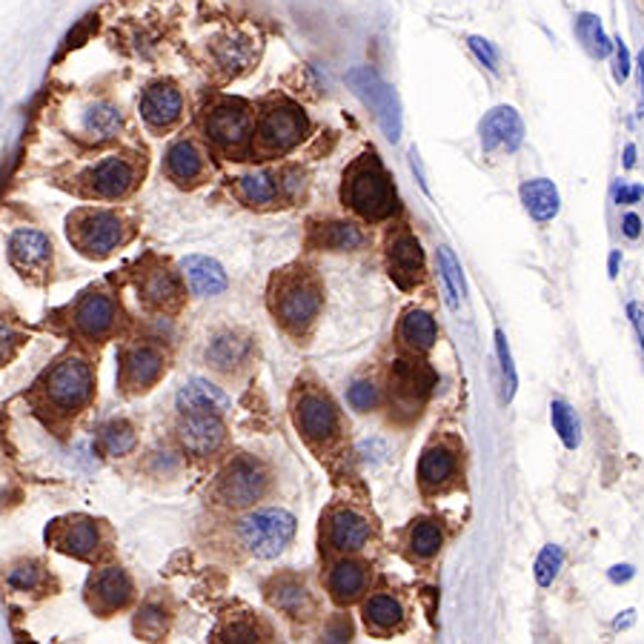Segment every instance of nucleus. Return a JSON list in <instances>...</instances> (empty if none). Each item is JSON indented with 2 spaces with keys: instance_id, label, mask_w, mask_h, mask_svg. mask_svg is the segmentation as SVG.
Wrapping results in <instances>:
<instances>
[{
  "instance_id": "393cba45",
  "label": "nucleus",
  "mask_w": 644,
  "mask_h": 644,
  "mask_svg": "<svg viewBox=\"0 0 644 644\" xmlns=\"http://www.w3.org/2000/svg\"><path fill=\"white\" fill-rule=\"evenodd\" d=\"M180 270H184L186 286L193 290V295H201V299L221 295L226 290V284H230L224 266L215 258H209V255H186V258L180 261Z\"/></svg>"
},
{
  "instance_id": "20e7f679",
  "label": "nucleus",
  "mask_w": 644,
  "mask_h": 644,
  "mask_svg": "<svg viewBox=\"0 0 644 644\" xmlns=\"http://www.w3.org/2000/svg\"><path fill=\"white\" fill-rule=\"evenodd\" d=\"M321 306H324V293H321L319 281L304 273L286 275L279 284V290H275V315L295 335H301V332H306L315 324V319L321 315Z\"/></svg>"
},
{
  "instance_id": "13d9d810",
  "label": "nucleus",
  "mask_w": 644,
  "mask_h": 644,
  "mask_svg": "<svg viewBox=\"0 0 644 644\" xmlns=\"http://www.w3.org/2000/svg\"><path fill=\"white\" fill-rule=\"evenodd\" d=\"M633 576V567L631 565H622V567H613L611 570V578L613 582H627V578Z\"/></svg>"
},
{
  "instance_id": "49530a36",
  "label": "nucleus",
  "mask_w": 644,
  "mask_h": 644,
  "mask_svg": "<svg viewBox=\"0 0 644 644\" xmlns=\"http://www.w3.org/2000/svg\"><path fill=\"white\" fill-rule=\"evenodd\" d=\"M379 387L372 384V381H355V384L347 390V401L352 404V410L359 412H370L379 407Z\"/></svg>"
},
{
  "instance_id": "a878e982",
  "label": "nucleus",
  "mask_w": 644,
  "mask_h": 644,
  "mask_svg": "<svg viewBox=\"0 0 644 644\" xmlns=\"http://www.w3.org/2000/svg\"><path fill=\"white\" fill-rule=\"evenodd\" d=\"M178 410L180 412H224L230 410V396L213 381L189 379L178 390Z\"/></svg>"
},
{
  "instance_id": "c85d7f7f",
  "label": "nucleus",
  "mask_w": 644,
  "mask_h": 644,
  "mask_svg": "<svg viewBox=\"0 0 644 644\" xmlns=\"http://www.w3.org/2000/svg\"><path fill=\"white\" fill-rule=\"evenodd\" d=\"M518 195H521V204H525L527 215H530L533 221H538V224H547V221L556 218L558 206H562L556 184L547 178L525 180Z\"/></svg>"
},
{
  "instance_id": "bb28decb",
  "label": "nucleus",
  "mask_w": 644,
  "mask_h": 644,
  "mask_svg": "<svg viewBox=\"0 0 644 644\" xmlns=\"http://www.w3.org/2000/svg\"><path fill=\"white\" fill-rule=\"evenodd\" d=\"M399 341L416 355H425L439 341V326L436 319L425 310H407L404 319L399 321Z\"/></svg>"
},
{
  "instance_id": "f8f14e48",
  "label": "nucleus",
  "mask_w": 644,
  "mask_h": 644,
  "mask_svg": "<svg viewBox=\"0 0 644 644\" xmlns=\"http://www.w3.org/2000/svg\"><path fill=\"white\" fill-rule=\"evenodd\" d=\"M9 261L23 279L40 281L52 270V241L40 230L20 226L9 235Z\"/></svg>"
},
{
  "instance_id": "8fccbe9b",
  "label": "nucleus",
  "mask_w": 644,
  "mask_h": 644,
  "mask_svg": "<svg viewBox=\"0 0 644 644\" xmlns=\"http://www.w3.org/2000/svg\"><path fill=\"white\" fill-rule=\"evenodd\" d=\"M218 636H221V642H261V633L253 622H250V625H244V622H233V625H226Z\"/></svg>"
},
{
  "instance_id": "ea45409f",
  "label": "nucleus",
  "mask_w": 644,
  "mask_h": 644,
  "mask_svg": "<svg viewBox=\"0 0 644 644\" xmlns=\"http://www.w3.org/2000/svg\"><path fill=\"white\" fill-rule=\"evenodd\" d=\"M135 445H138V436H135L129 421H113V425H107L104 432H100V447H104V452L113 456V459L129 456V452L135 450Z\"/></svg>"
},
{
  "instance_id": "2eb2a0df",
  "label": "nucleus",
  "mask_w": 644,
  "mask_h": 644,
  "mask_svg": "<svg viewBox=\"0 0 644 644\" xmlns=\"http://www.w3.org/2000/svg\"><path fill=\"white\" fill-rule=\"evenodd\" d=\"M178 439L184 450L195 459L213 456L226 439L224 421L218 419V412H184V421L178 425Z\"/></svg>"
},
{
  "instance_id": "bf43d9fd",
  "label": "nucleus",
  "mask_w": 644,
  "mask_h": 644,
  "mask_svg": "<svg viewBox=\"0 0 644 644\" xmlns=\"http://www.w3.org/2000/svg\"><path fill=\"white\" fill-rule=\"evenodd\" d=\"M633 164H636V147H633V144H631V147L625 149V166H627V169H631Z\"/></svg>"
},
{
  "instance_id": "7ed1b4c3",
  "label": "nucleus",
  "mask_w": 644,
  "mask_h": 644,
  "mask_svg": "<svg viewBox=\"0 0 644 644\" xmlns=\"http://www.w3.org/2000/svg\"><path fill=\"white\" fill-rule=\"evenodd\" d=\"M43 399L47 407L58 416H75L92 401L95 392V375L87 359L80 355H69V359L58 361L43 379Z\"/></svg>"
},
{
  "instance_id": "423d86ee",
  "label": "nucleus",
  "mask_w": 644,
  "mask_h": 644,
  "mask_svg": "<svg viewBox=\"0 0 644 644\" xmlns=\"http://www.w3.org/2000/svg\"><path fill=\"white\" fill-rule=\"evenodd\" d=\"M310 135V118L290 100H279L261 113L255 124V144L264 155H284L295 149Z\"/></svg>"
},
{
  "instance_id": "4468645a",
  "label": "nucleus",
  "mask_w": 644,
  "mask_h": 644,
  "mask_svg": "<svg viewBox=\"0 0 644 644\" xmlns=\"http://www.w3.org/2000/svg\"><path fill=\"white\" fill-rule=\"evenodd\" d=\"M387 270L401 290H412L425 279V250L410 230H399L387 241Z\"/></svg>"
},
{
  "instance_id": "2f4dec72",
  "label": "nucleus",
  "mask_w": 644,
  "mask_h": 644,
  "mask_svg": "<svg viewBox=\"0 0 644 644\" xmlns=\"http://www.w3.org/2000/svg\"><path fill=\"white\" fill-rule=\"evenodd\" d=\"M204 164V153H201L198 144H193V140L180 138L166 149V173H169L173 180H180V184H189V180L201 178Z\"/></svg>"
},
{
  "instance_id": "6ab92c4d",
  "label": "nucleus",
  "mask_w": 644,
  "mask_h": 644,
  "mask_svg": "<svg viewBox=\"0 0 644 644\" xmlns=\"http://www.w3.org/2000/svg\"><path fill=\"white\" fill-rule=\"evenodd\" d=\"M180 115H184V92L169 80L153 84L140 95V118L147 120V127L169 129L178 124Z\"/></svg>"
},
{
  "instance_id": "9d476101",
  "label": "nucleus",
  "mask_w": 644,
  "mask_h": 644,
  "mask_svg": "<svg viewBox=\"0 0 644 644\" xmlns=\"http://www.w3.org/2000/svg\"><path fill=\"white\" fill-rule=\"evenodd\" d=\"M295 427L313 447H330L341 436V412L330 396L319 390L301 392L295 401Z\"/></svg>"
},
{
  "instance_id": "6e6552de",
  "label": "nucleus",
  "mask_w": 644,
  "mask_h": 644,
  "mask_svg": "<svg viewBox=\"0 0 644 644\" xmlns=\"http://www.w3.org/2000/svg\"><path fill=\"white\" fill-rule=\"evenodd\" d=\"M69 241L89 258H107L127 241V226L109 209H80L69 218Z\"/></svg>"
},
{
  "instance_id": "ddd939ff",
  "label": "nucleus",
  "mask_w": 644,
  "mask_h": 644,
  "mask_svg": "<svg viewBox=\"0 0 644 644\" xmlns=\"http://www.w3.org/2000/svg\"><path fill=\"white\" fill-rule=\"evenodd\" d=\"M461 472L459 450L445 441L427 447L419 459V485L425 496H441L450 487H456Z\"/></svg>"
},
{
  "instance_id": "4d7b16f0",
  "label": "nucleus",
  "mask_w": 644,
  "mask_h": 644,
  "mask_svg": "<svg viewBox=\"0 0 644 644\" xmlns=\"http://www.w3.org/2000/svg\"><path fill=\"white\" fill-rule=\"evenodd\" d=\"M642 195H644L642 186H633V189H625V186H622V189H618V204H633V201H638Z\"/></svg>"
},
{
  "instance_id": "c03bdc74",
  "label": "nucleus",
  "mask_w": 644,
  "mask_h": 644,
  "mask_svg": "<svg viewBox=\"0 0 644 644\" xmlns=\"http://www.w3.org/2000/svg\"><path fill=\"white\" fill-rule=\"evenodd\" d=\"M7 585L18 593H35L43 585V570H40V565H35V562L18 565L7 573Z\"/></svg>"
},
{
  "instance_id": "a19ab883",
  "label": "nucleus",
  "mask_w": 644,
  "mask_h": 644,
  "mask_svg": "<svg viewBox=\"0 0 644 644\" xmlns=\"http://www.w3.org/2000/svg\"><path fill=\"white\" fill-rule=\"evenodd\" d=\"M166 622H169V613H166L164 602L149 598L147 605L138 611V616H135V633L155 642V638H160L166 633Z\"/></svg>"
},
{
  "instance_id": "1a4fd4ad",
  "label": "nucleus",
  "mask_w": 644,
  "mask_h": 644,
  "mask_svg": "<svg viewBox=\"0 0 644 644\" xmlns=\"http://www.w3.org/2000/svg\"><path fill=\"white\" fill-rule=\"evenodd\" d=\"M204 135L206 140H213L215 147L226 149V153L246 147L255 135L253 109L246 107L244 100H218L204 115Z\"/></svg>"
},
{
  "instance_id": "e433bc0d",
  "label": "nucleus",
  "mask_w": 644,
  "mask_h": 644,
  "mask_svg": "<svg viewBox=\"0 0 644 644\" xmlns=\"http://www.w3.org/2000/svg\"><path fill=\"white\" fill-rule=\"evenodd\" d=\"M255 58V47L250 38H241V35H230V38L218 40L215 43V60L221 64V69L230 75L244 72Z\"/></svg>"
},
{
  "instance_id": "4be33fe9",
  "label": "nucleus",
  "mask_w": 644,
  "mask_h": 644,
  "mask_svg": "<svg viewBox=\"0 0 644 644\" xmlns=\"http://www.w3.org/2000/svg\"><path fill=\"white\" fill-rule=\"evenodd\" d=\"M133 598V578L120 567H104L89 578V602L98 613H115L129 605Z\"/></svg>"
},
{
  "instance_id": "5fc2aeb1",
  "label": "nucleus",
  "mask_w": 644,
  "mask_h": 644,
  "mask_svg": "<svg viewBox=\"0 0 644 644\" xmlns=\"http://www.w3.org/2000/svg\"><path fill=\"white\" fill-rule=\"evenodd\" d=\"M616 47H613V52H616V80H627V75H631V52H627L625 40H613Z\"/></svg>"
},
{
  "instance_id": "a211bd4d",
  "label": "nucleus",
  "mask_w": 644,
  "mask_h": 644,
  "mask_svg": "<svg viewBox=\"0 0 644 644\" xmlns=\"http://www.w3.org/2000/svg\"><path fill=\"white\" fill-rule=\"evenodd\" d=\"M164 352L153 344H133L120 355V384L127 390H149L164 372Z\"/></svg>"
},
{
  "instance_id": "c756f323",
  "label": "nucleus",
  "mask_w": 644,
  "mask_h": 644,
  "mask_svg": "<svg viewBox=\"0 0 644 644\" xmlns=\"http://www.w3.org/2000/svg\"><path fill=\"white\" fill-rule=\"evenodd\" d=\"M266 596H270L273 607H279L286 616L299 618L313 611V596H310L304 582H299V578L293 576L275 578L273 585H270V591H266Z\"/></svg>"
},
{
  "instance_id": "412c9836",
  "label": "nucleus",
  "mask_w": 644,
  "mask_h": 644,
  "mask_svg": "<svg viewBox=\"0 0 644 644\" xmlns=\"http://www.w3.org/2000/svg\"><path fill=\"white\" fill-rule=\"evenodd\" d=\"M372 538V527L359 510L341 507L326 518V545L335 553H359Z\"/></svg>"
},
{
  "instance_id": "b1692460",
  "label": "nucleus",
  "mask_w": 644,
  "mask_h": 644,
  "mask_svg": "<svg viewBox=\"0 0 644 644\" xmlns=\"http://www.w3.org/2000/svg\"><path fill=\"white\" fill-rule=\"evenodd\" d=\"M370 587V567L359 558H341L326 573V591L335 605H352Z\"/></svg>"
},
{
  "instance_id": "f257e3e1",
  "label": "nucleus",
  "mask_w": 644,
  "mask_h": 644,
  "mask_svg": "<svg viewBox=\"0 0 644 644\" xmlns=\"http://www.w3.org/2000/svg\"><path fill=\"white\" fill-rule=\"evenodd\" d=\"M341 201L367 224H379V221L396 215L399 195H396V186H392L379 155L367 153L359 160H352L350 169L344 173Z\"/></svg>"
},
{
  "instance_id": "dca6fc26",
  "label": "nucleus",
  "mask_w": 644,
  "mask_h": 644,
  "mask_svg": "<svg viewBox=\"0 0 644 644\" xmlns=\"http://www.w3.org/2000/svg\"><path fill=\"white\" fill-rule=\"evenodd\" d=\"M135 178H138V169H135L133 160L124 158V155H109L89 169L87 186L89 193L98 195V198L115 201L124 198L133 189Z\"/></svg>"
},
{
  "instance_id": "f3484780",
  "label": "nucleus",
  "mask_w": 644,
  "mask_h": 644,
  "mask_svg": "<svg viewBox=\"0 0 644 644\" xmlns=\"http://www.w3.org/2000/svg\"><path fill=\"white\" fill-rule=\"evenodd\" d=\"M479 135L485 153H498V149L516 153L525 140V120L513 107H496L481 118Z\"/></svg>"
},
{
  "instance_id": "f704fd0d",
  "label": "nucleus",
  "mask_w": 644,
  "mask_h": 644,
  "mask_svg": "<svg viewBox=\"0 0 644 644\" xmlns=\"http://www.w3.org/2000/svg\"><path fill=\"white\" fill-rule=\"evenodd\" d=\"M140 295L149 306H173L180 301V281L178 275L169 273L166 266H155L140 281Z\"/></svg>"
},
{
  "instance_id": "4c0bfd02",
  "label": "nucleus",
  "mask_w": 644,
  "mask_h": 644,
  "mask_svg": "<svg viewBox=\"0 0 644 644\" xmlns=\"http://www.w3.org/2000/svg\"><path fill=\"white\" fill-rule=\"evenodd\" d=\"M407 547L416 558L421 562H430L432 556H439L441 547H445V533L441 527L432 521V518H421L410 527V536H407Z\"/></svg>"
},
{
  "instance_id": "c9c22d12",
  "label": "nucleus",
  "mask_w": 644,
  "mask_h": 644,
  "mask_svg": "<svg viewBox=\"0 0 644 644\" xmlns=\"http://www.w3.org/2000/svg\"><path fill=\"white\" fill-rule=\"evenodd\" d=\"M250 341L238 332H221L218 339H213L209 350H206V359L209 364L218 367V370H235V367L244 364L250 359Z\"/></svg>"
},
{
  "instance_id": "72a5a7b5",
  "label": "nucleus",
  "mask_w": 644,
  "mask_h": 644,
  "mask_svg": "<svg viewBox=\"0 0 644 644\" xmlns=\"http://www.w3.org/2000/svg\"><path fill=\"white\" fill-rule=\"evenodd\" d=\"M238 195L253 206H270L284 195L281 189V175L266 173V169H255L238 178Z\"/></svg>"
},
{
  "instance_id": "f03ea898",
  "label": "nucleus",
  "mask_w": 644,
  "mask_h": 644,
  "mask_svg": "<svg viewBox=\"0 0 644 644\" xmlns=\"http://www.w3.org/2000/svg\"><path fill=\"white\" fill-rule=\"evenodd\" d=\"M436 387V372L421 359H396L387 372V404L399 421L419 419Z\"/></svg>"
},
{
  "instance_id": "39448f33",
  "label": "nucleus",
  "mask_w": 644,
  "mask_h": 644,
  "mask_svg": "<svg viewBox=\"0 0 644 644\" xmlns=\"http://www.w3.org/2000/svg\"><path fill=\"white\" fill-rule=\"evenodd\" d=\"M347 87L359 95L367 109H372V118H375V124L381 127L384 138L396 144V140L401 138V127H404L401 100L399 95H396V89H392L387 80H381V75L372 72L370 67L350 69V72H347Z\"/></svg>"
},
{
  "instance_id": "58836bf2",
  "label": "nucleus",
  "mask_w": 644,
  "mask_h": 644,
  "mask_svg": "<svg viewBox=\"0 0 644 644\" xmlns=\"http://www.w3.org/2000/svg\"><path fill=\"white\" fill-rule=\"evenodd\" d=\"M576 35H578V40L585 43V49L593 55V58H607V55L613 52V40L605 35L602 20H598L596 14H591V12L578 14Z\"/></svg>"
},
{
  "instance_id": "79ce46f5",
  "label": "nucleus",
  "mask_w": 644,
  "mask_h": 644,
  "mask_svg": "<svg viewBox=\"0 0 644 644\" xmlns=\"http://www.w3.org/2000/svg\"><path fill=\"white\" fill-rule=\"evenodd\" d=\"M439 273L441 279H445L447 304L456 310L459 299L465 295V275H461V264L456 261V255L450 253V246H439Z\"/></svg>"
},
{
  "instance_id": "5701e85b",
  "label": "nucleus",
  "mask_w": 644,
  "mask_h": 644,
  "mask_svg": "<svg viewBox=\"0 0 644 644\" xmlns=\"http://www.w3.org/2000/svg\"><path fill=\"white\" fill-rule=\"evenodd\" d=\"M72 321L84 339H104L118 321V304L104 293H89L78 301Z\"/></svg>"
},
{
  "instance_id": "aec40b11",
  "label": "nucleus",
  "mask_w": 644,
  "mask_h": 644,
  "mask_svg": "<svg viewBox=\"0 0 644 644\" xmlns=\"http://www.w3.org/2000/svg\"><path fill=\"white\" fill-rule=\"evenodd\" d=\"M52 545L60 553L75 558H92L100 547V527L87 516H72L64 521H55Z\"/></svg>"
},
{
  "instance_id": "a18cd8bd",
  "label": "nucleus",
  "mask_w": 644,
  "mask_h": 644,
  "mask_svg": "<svg viewBox=\"0 0 644 644\" xmlns=\"http://www.w3.org/2000/svg\"><path fill=\"white\" fill-rule=\"evenodd\" d=\"M562 562H565V553L558 550V547H553V545L545 547V550H541V556H538V562H536L538 585L550 587L553 578H556L558 570H562Z\"/></svg>"
},
{
  "instance_id": "09e8293b",
  "label": "nucleus",
  "mask_w": 644,
  "mask_h": 644,
  "mask_svg": "<svg viewBox=\"0 0 644 644\" xmlns=\"http://www.w3.org/2000/svg\"><path fill=\"white\" fill-rule=\"evenodd\" d=\"M20 341H23V335H20L7 319H0V364H7V361L12 359L14 352H18Z\"/></svg>"
},
{
  "instance_id": "cd10ccee",
  "label": "nucleus",
  "mask_w": 644,
  "mask_h": 644,
  "mask_svg": "<svg viewBox=\"0 0 644 644\" xmlns=\"http://www.w3.org/2000/svg\"><path fill=\"white\" fill-rule=\"evenodd\" d=\"M361 613H364V625L375 636H387V633L399 631L404 625V605L390 593H375V596L367 598Z\"/></svg>"
},
{
  "instance_id": "603ef678",
  "label": "nucleus",
  "mask_w": 644,
  "mask_h": 644,
  "mask_svg": "<svg viewBox=\"0 0 644 644\" xmlns=\"http://www.w3.org/2000/svg\"><path fill=\"white\" fill-rule=\"evenodd\" d=\"M352 625L347 616H335L330 625L324 627V642H350Z\"/></svg>"
},
{
  "instance_id": "9b49d317",
  "label": "nucleus",
  "mask_w": 644,
  "mask_h": 644,
  "mask_svg": "<svg viewBox=\"0 0 644 644\" xmlns=\"http://www.w3.org/2000/svg\"><path fill=\"white\" fill-rule=\"evenodd\" d=\"M266 481H270V476H266L261 461L250 459V456H238L221 472L218 498L226 507L244 510V507H253L255 501H261V496L266 492Z\"/></svg>"
},
{
  "instance_id": "052dcab7",
  "label": "nucleus",
  "mask_w": 644,
  "mask_h": 644,
  "mask_svg": "<svg viewBox=\"0 0 644 644\" xmlns=\"http://www.w3.org/2000/svg\"><path fill=\"white\" fill-rule=\"evenodd\" d=\"M622 616H625V618H618V622H616V627H618V631H622V627H627V625H631V622H633V611L622 613Z\"/></svg>"
},
{
  "instance_id": "6e6d98bb",
  "label": "nucleus",
  "mask_w": 644,
  "mask_h": 644,
  "mask_svg": "<svg viewBox=\"0 0 644 644\" xmlns=\"http://www.w3.org/2000/svg\"><path fill=\"white\" fill-rule=\"evenodd\" d=\"M622 226H625L627 238H638V233H642V221H638L636 213H627L625 221H622Z\"/></svg>"
},
{
  "instance_id": "7c9ffc66",
  "label": "nucleus",
  "mask_w": 644,
  "mask_h": 644,
  "mask_svg": "<svg viewBox=\"0 0 644 644\" xmlns=\"http://www.w3.org/2000/svg\"><path fill=\"white\" fill-rule=\"evenodd\" d=\"M313 241L330 253H352L367 244V235L352 221H326V224L315 226Z\"/></svg>"
},
{
  "instance_id": "864d4df0",
  "label": "nucleus",
  "mask_w": 644,
  "mask_h": 644,
  "mask_svg": "<svg viewBox=\"0 0 644 644\" xmlns=\"http://www.w3.org/2000/svg\"><path fill=\"white\" fill-rule=\"evenodd\" d=\"M281 189H284L286 198H299V193H304V173L301 169H284L281 173Z\"/></svg>"
},
{
  "instance_id": "473e14b6",
  "label": "nucleus",
  "mask_w": 644,
  "mask_h": 644,
  "mask_svg": "<svg viewBox=\"0 0 644 644\" xmlns=\"http://www.w3.org/2000/svg\"><path fill=\"white\" fill-rule=\"evenodd\" d=\"M120 127H124V115H120L118 107L107 104V100H98V104L87 107L84 115H80V129H84V135L92 138L95 144L113 140L115 135L120 133Z\"/></svg>"
},
{
  "instance_id": "de8ad7c7",
  "label": "nucleus",
  "mask_w": 644,
  "mask_h": 644,
  "mask_svg": "<svg viewBox=\"0 0 644 644\" xmlns=\"http://www.w3.org/2000/svg\"><path fill=\"white\" fill-rule=\"evenodd\" d=\"M496 352H498V361H501V372H505V399L510 401L513 396H516V387H518V379H516V367H513V355H510V347H507V339L505 332L496 330Z\"/></svg>"
},
{
  "instance_id": "0eeeda50",
  "label": "nucleus",
  "mask_w": 644,
  "mask_h": 644,
  "mask_svg": "<svg viewBox=\"0 0 644 644\" xmlns=\"http://www.w3.org/2000/svg\"><path fill=\"white\" fill-rule=\"evenodd\" d=\"M295 536V516L281 510V507H270V510H258L253 516H246L238 525V538L244 550L255 558H275L290 547Z\"/></svg>"
},
{
  "instance_id": "37998d69",
  "label": "nucleus",
  "mask_w": 644,
  "mask_h": 644,
  "mask_svg": "<svg viewBox=\"0 0 644 644\" xmlns=\"http://www.w3.org/2000/svg\"><path fill=\"white\" fill-rule=\"evenodd\" d=\"M550 421H553V430L558 432V439L565 441L567 450H576L578 447V421L565 401H553Z\"/></svg>"
},
{
  "instance_id": "3c124183",
  "label": "nucleus",
  "mask_w": 644,
  "mask_h": 644,
  "mask_svg": "<svg viewBox=\"0 0 644 644\" xmlns=\"http://www.w3.org/2000/svg\"><path fill=\"white\" fill-rule=\"evenodd\" d=\"M470 49H472V55H476V58H479L481 64L490 69V72H498V55H496V49H492L490 40L479 38V35H472Z\"/></svg>"
}]
</instances>
